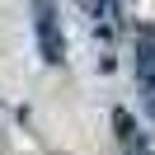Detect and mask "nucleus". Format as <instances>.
<instances>
[{
    "mask_svg": "<svg viewBox=\"0 0 155 155\" xmlns=\"http://www.w3.org/2000/svg\"><path fill=\"white\" fill-rule=\"evenodd\" d=\"M38 42H42V57L61 61V38H57V19H52L47 5H38Z\"/></svg>",
    "mask_w": 155,
    "mask_h": 155,
    "instance_id": "nucleus-1",
    "label": "nucleus"
},
{
    "mask_svg": "<svg viewBox=\"0 0 155 155\" xmlns=\"http://www.w3.org/2000/svg\"><path fill=\"white\" fill-rule=\"evenodd\" d=\"M136 66H141L146 80H155V47H141V52H136Z\"/></svg>",
    "mask_w": 155,
    "mask_h": 155,
    "instance_id": "nucleus-2",
    "label": "nucleus"
}]
</instances>
